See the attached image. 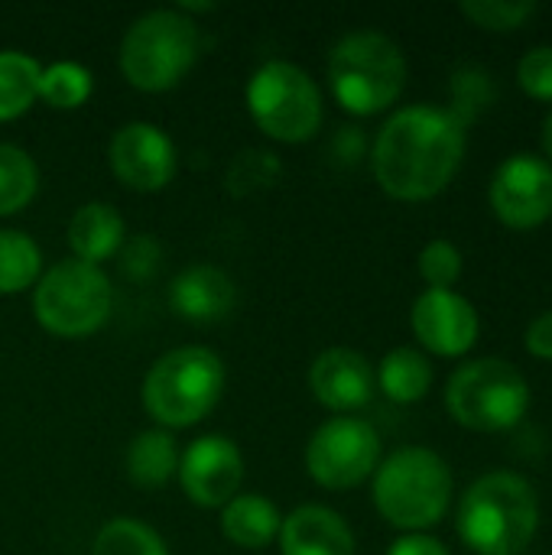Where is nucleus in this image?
I'll return each mask as SVG.
<instances>
[{
	"instance_id": "nucleus-1",
	"label": "nucleus",
	"mask_w": 552,
	"mask_h": 555,
	"mask_svg": "<svg viewBox=\"0 0 552 555\" xmlns=\"http://www.w3.org/2000/svg\"><path fill=\"white\" fill-rule=\"evenodd\" d=\"M465 156V127L433 104L397 111L377 133L371 163L377 185L400 202H426L439 195L459 172Z\"/></svg>"
},
{
	"instance_id": "nucleus-8",
	"label": "nucleus",
	"mask_w": 552,
	"mask_h": 555,
	"mask_svg": "<svg viewBox=\"0 0 552 555\" xmlns=\"http://www.w3.org/2000/svg\"><path fill=\"white\" fill-rule=\"evenodd\" d=\"M33 312L55 338L94 335L111 315V283L101 267L62 260L36 283Z\"/></svg>"
},
{
	"instance_id": "nucleus-20",
	"label": "nucleus",
	"mask_w": 552,
	"mask_h": 555,
	"mask_svg": "<svg viewBox=\"0 0 552 555\" xmlns=\"http://www.w3.org/2000/svg\"><path fill=\"white\" fill-rule=\"evenodd\" d=\"M179 472V449L176 439L163 429L140 433L127 449V478L137 488H163Z\"/></svg>"
},
{
	"instance_id": "nucleus-15",
	"label": "nucleus",
	"mask_w": 552,
	"mask_h": 555,
	"mask_svg": "<svg viewBox=\"0 0 552 555\" xmlns=\"http://www.w3.org/2000/svg\"><path fill=\"white\" fill-rule=\"evenodd\" d=\"M312 397L332 413H355L374 397L371 361L351 348H329L309 367Z\"/></svg>"
},
{
	"instance_id": "nucleus-24",
	"label": "nucleus",
	"mask_w": 552,
	"mask_h": 555,
	"mask_svg": "<svg viewBox=\"0 0 552 555\" xmlns=\"http://www.w3.org/2000/svg\"><path fill=\"white\" fill-rule=\"evenodd\" d=\"M449 91H452V107H449V114H452L465 130H468V127L498 101L495 78H491L485 68H478V65H462V68L452 75Z\"/></svg>"
},
{
	"instance_id": "nucleus-27",
	"label": "nucleus",
	"mask_w": 552,
	"mask_h": 555,
	"mask_svg": "<svg viewBox=\"0 0 552 555\" xmlns=\"http://www.w3.org/2000/svg\"><path fill=\"white\" fill-rule=\"evenodd\" d=\"M91 555H169L166 543L159 540L156 530H150L140 520L130 517H117L107 527H101V533L94 537Z\"/></svg>"
},
{
	"instance_id": "nucleus-28",
	"label": "nucleus",
	"mask_w": 552,
	"mask_h": 555,
	"mask_svg": "<svg viewBox=\"0 0 552 555\" xmlns=\"http://www.w3.org/2000/svg\"><path fill=\"white\" fill-rule=\"evenodd\" d=\"M462 13L482 29L511 33V29H521L537 13V3L534 0H465Z\"/></svg>"
},
{
	"instance_id": "nucleus-4",
	"label": "nucleus",
	"mask_w": 552,
	"mask_h": 555,
	"mask_svg": "<svg viewBox=\"0 0 552 555\" xmlns=\"http://www.w3.org/2000/svg\"><path fill=\"white\" fill-rule=\"evenodd\" d=\"M335 101L358 117L387 111L407 85V59L384 33H348L329 55Z\"/></svg>"
},
{
	"instance_id": "nucleus-22",
	"label": "nucleus",
	"mask_w": 552,
	"mask_h": 555,
	"mask_svg": "<svg viewBox=\"0 0 552 555\" xmlns=\"http://www.w3.org/2000/svg\"><path fill=\"white\" fill-rule=\"evenodd\" d=\"M42 65L26 52H0V120H16L39 98Z\"/></svg>"
},
{
	"instance_id": "nucleus-32",
	"label": "nucleus",
	"mask_w": 552,
	"mask_h": 555,
	"mask_svg": "<svg viewBox=\"0 0 552 555\" xmlns=\"http://www.w3.org/2000/svg\"><path fill=\"white\" fill-rule=\"evenodd\" d=\"M387 555H449V550L426 533H407L387 550Z\"/></svg>"
},
{
	"instance_id": "nucleus-19",
	"label": "nucleus",
	"mask_w": 552,
	"mask_h": 555,
	"mask_svg": "<svg viewBox=\"0 0 552 555\" xmlns=\"http://www.w3.org/2000/svg\"><path fill=\"white\" fill-rule=\"evenodd\" d=\"M283 517L260 494H238L221 507V530L241 550H264L280 537Z\"/></svg>"
},
{
	"instance_id": "nucleus-25",
	"label": "nucleus",
	"mask_w": 552,
	"mask_h": 555,
	"mask_svg": "<svg viewBox=\"0 0 552 555\" xmlns=\"http://www.w3.org/2000/svg\"><path fill=\"white\" fill-rule=\"evenodd\" d=\"M36 163L10 143H0V215H16L36 195Z\"/></svg>"
},
{
	"instance_id": "nucleus-33",
	"label": "nucleus",
	"mask_w": 552,
	"mask_h": 555,
	"mask_svg": "<svg viewBox=\"0 0 552 555\" xmlns=\"http://www.w3.org/2000/svg\"><path fill=\"white\" fill-rule=\"evenodd\" d=\"M543 150H547V156H550L547 163L552 166V111L547 114V120H543Z\"/></svg>"
},
{
	"instance_id": "nucleus-23",
	"label": "nucleus",
	"mask_w": 552,
	"mask_h": 555,
	"mask_svg": "<svg viewBox=\"0 0 552 555\" xmlns=\"http://www.w3.org/2000/svg\"><path fill=\"white\" fill-rule=\"evenodd\" d=\"M42 254L23 231H0V296L29 289L39 280Z\"/></svg>"
},
{
	"instance_id": "nucleus-21",
	"label": "nucleus",
	"mask_w": 552,
	"mask_h": 555,
	"mask_svg": "<svg viewBox=\"0 0 552 555\" xmlns=\"http://www.w3.org/2000/svg\"><path fill=\"white\" fill-rule=\"evenodd\" d=\"M374 380L381 384L387 400H394V403H420L433 387V364L426 361V354H420L413 348H394L381 361V371H377Z\"/></svg>"
},
{
	"instance_id": "nucleus-18",
	"label": "nucleus",
	"mask_w": 552,
	"mask_h": 555,
	"mask_svg": "<svg viewBox=\"0 0 552 555\" xmlns=\"http://www.w3.org/2000/svg\"><path fill=\"white\" fill-rule=\"evenodd\" d=\"M124 244V218L117 208L104 202H88L81 205L72 221H68V247L75 260L98 267L101 260L114 257Z\"/></svg>"
},
{
	"instance_id": "nucleus-10",
	"label": "nucleus",
	"mask_w": 552,
	"mask_h": 555,
	"mask_svg": "<svg viewBox=\"0 0 552 555\" xmlns=\"http://www.w3.org/2000/svg\"><path fill=\"white\" fill-rule=\"evenodd\" d=\"M381 465V436L358 416H335L322 423L306 446L309 478L329 491H351L364 485Z\"/></svg>"
},
{
	"instance_id": "nucleus-7",
	"label": "nucleus",
	"mask_w": 552,
	"mask_h": 555,
	"mask_svg": "<svg viewBox=\"0 0 552 555\" xmlns=\"http://www.w3.org/2000/svg\"><path fill=\"white\" fill-rule=\"evenodd\" d=\"M446 410L472 433H504L527 416L530 387L511 361L478 358L449 377Z\"/></svg>"
},
{
	"instance_id": "nucleus-31",
	"label": "nucleus",
	"mask_w": 552,
	"mask_h": 555,
	"mask_svg": "<svg viewBox=\"0 0 552 555\" xmlns=\"http://www.w3.org/2000/svg\"><path fill=\"white\" fill-rule=\"evenodd\" d=\"M527 351L540 361H552V309H547L543 315H537L527 328V338H524Z\"/></svg>"
},
{
	"instance_id": "nucleus-11",
	"label": "nucleus",
	"mask_w": 552,
	"mask_h": 555,
	"mask_svg": "<svg viewBox=\"0 0 552 555\" xmlns=\"http://www.w3.org/2000/svg\"><path fill=\"white\" fill-rule=\"evenodd\" d=\"M491 208L501 224L534 231L552 218V166L534 153H514L491 179Z\"/></svg>"
},
{
	"instance_id": "nucleus-29",
	"label": "nucleus",
	"mask_w": 552,
	"mask_h": 555,
	"mask_svg": "<svg viewBox=\"0 0 552 555\" xmlns=\"http://www.w3.org/2000/svg\"><path fill=\"white\" fill-rule=\"evenodd\" d=\"M420 276L429 289H452L462 276V254L452 241H429L420 250Z\"/></svg>"
},
{
	"instance_id": "nucleus-2",
	"label": "nucleus",
	"mask_w": 552,
	"mask_h": 555,
	"mask_svg": "<svg viewBox=\"0 0 552 555\" xmlns=\"http://www.w3.org/2000/svg\"><path fill=\"white\" fill-rule=\"evenodd\" d=\"M455 530L475 555H521L540 530V498L527 478L491 472L462 494Z\"/></svg>"
},
{
	"instance_id": "nucleus-9",
	"label": "nucleus",
	"mask_w": 552,
	"mask_h": 555,
	"mask_svg": "<svg viewBox=\"0 0 552 555\" xmlns=\"http://www.w3.org/2000/svg\"><path fill=\"white\" fill-rule=\"evenodd\" d=\"M247 107L254 124L280 143H303L322 124V94L316 81L299 65L280 59L251 75Z\"/></svg>"
},
{
	"instance_id": "nucleus-26",
	"label": "nucleus",
	"mask_w": 552,
	"mask_h": 555,
	"mask_svg": "<svg viewBox=\"0 0 552 555\" xmlns=\"http://www.w3.org/2000/svg\"><path fill=\"white\" fill-rule=\"evenodd\" d=\"M39 98L55 111H75L91 98V72L78 62L46 65L39 75Z\"/></svg>"
},
{
	"instance_id": "nucleus-6",
	"label": "nucleus",
	"mask_w": 552,
	"mask_h": 555,
	"mask_svg": "<svg viewBox=\"0 0 552 555\" xmlns=\"http://www.w3.org/2000/svg\"><path fill=\"white\" fill-rule=\"evenodd\" d=\"M224 390V364L208 348H176L163 354L143 380L146 413L169 429L205 420Z\"/></svg>"
},
{
	"instance_id": "nucleus-17",
	"label": "nucleus",
	"mask_w": 552,
	"mask_h": 555,
	"mask_svg": "<svg viewBox=\"0 0 552 555\" xmlns=\"http://www.w3.org/2000/svg\"><path fill=\"white\" fill-rule=\"evenodd\" d=\"M234 299H238V289H234L231 276L208 263L189 267L169 286V302H172L176 315H182L189 322H202V325L221 322L234 309Z\"/></svg>"
},
{
	"instance_id": "nucleus-14",
	"label": "nucleus",
	"mask_w": 552,
	"mask_h": 555,
	"mask_svg": "<svg viewBox=\"0 0 552 555\" xmlns=\"http://www.w3.org/2000/svg\"><path fill=\"white\" fill-rule=\"evenodd\" d=\"M244 459L228 436H202L179 459V481L198 507H224L238 498Z\"/></svg>"
},
{
	"instance_id": "nucleus-12",
	"label": "nucleus",
	"mask_w": 552,
	"mask_h": 555,
	"mask_svg": "<svg viewBox=\"0 0 552 555\" xmlns=\"http://www.w3.org/2000/svg\"><path fill=\"white\" fill-rule=\"evenodd\" d=\"M107 159H111L114 176L133 192H159L176 176L172 140L156 124H146V120L124 124L111 137Z\"/></svg>"
},
{
	"instance_id": "nucleus-30",
	"label": "nucleus",
	"mask_w": 552,
	"mask_h": 555,
	"mask_svg": "<svg viewBox=\"0 0 552 555\" xmlns=\"http://www.w3.org/2000/svg\"><path fill=\"white\" fill-rule=\"evenodd\" d=\"M517 81L534 101H552V46H537L521 59Z\"/></svg>"
},
{
	"instance_id": "nucleus-3",
	"label": "nucleus",
	"mask_w": 552,
	"mask_h": 555,
	"mask_svg": "<svg viewBox=\"0 0 552 555\" xmlns=\"http://www.w3.org/2000/svg\"><path fill=\"white\" fill-rule=\"evenodd\" d=\"M452 504V472L433 449H397L374 472V507L407 533L436 527Z\"/></svg>"
},
{
	"instance_id": "nucleus-16",
	"label": "nucleus",
	"mask_w": 552,
	"mask_h": 555,
	"mask_svg": "<svg viewBox=\"0 0 552 555\" xmlns=\"http://www.w3.org/2000/svg\"><path fill=\"white\" fill-rule=\"evenodd\" d=\"M280 555H355L351 527L329 507L306 504L283 517L280 527Z\"/></svg>"
},
{
	"instance_id": "nucleus-5",
	"label": "nucleus",
	"mask_w": 552,
	"mask_h": 555,
	"mask_svg": "<svg viewBox=\"0 0 552 555\" xmlns=\"http://www.w3.org/2000/svg\"><path fill=\"white\" fill-rule=\"evenodd\" d=\"M202 49L198 26L179 10L143 13L120 42V72L140 91H169L195 65Z\"/></svg>"
},
{
	"instance_id": "nucleus-13",
	"label": "nucleus",
	"mask_w": 552,
	"mask_h": 555,
	"mask_svg": "<svg viewBox=\"0 0 552 555\" xmlns=\"http://www.w3.org/2000/svg\"><path fill=\"white\" fill-rule=\"evenodd\" d=\"M413 335L420 345L439 358H462L478 341V312L475 306L452 289H426L410 312Z\"/></svg>"
}]
</instances>
